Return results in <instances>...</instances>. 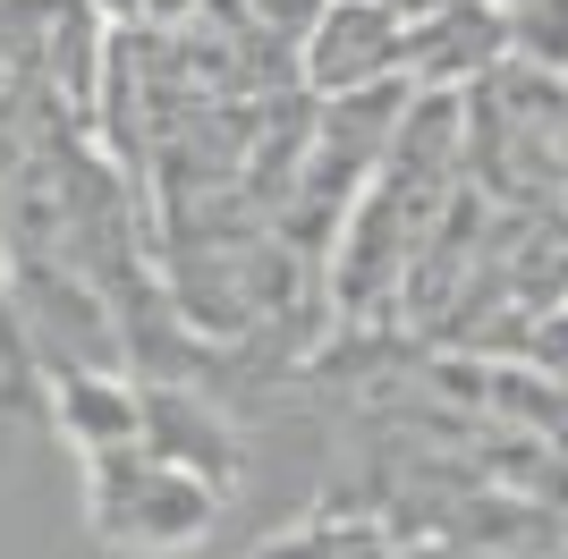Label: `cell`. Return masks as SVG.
I'll return each instance as SVG.
<instances>
[{"mask_svg": "<svg viewBox=\"0 0 568 559\" xmlns=\"http://www.w3.org/2000/svg\"><path fill=\"white\" fill-rule=\"evenodd\" d=\"M399 34L407 18L390 0H323L306 26H297V93L332 102V93H365V85H390L399 77Z\"/></svg>", "mask_w": 568, "mask_h": 559, "instance_id": "cell-2", "label": "cell"}, {"mask_svg": "<svg viewBox=\"0 0 568 559\" xmlns=\"http://www.w3.org/2000/svg\"><path fill=\"white\" fill-rule=\"evenodd\" d=\"M390 9H399V18H416V9H433V0H390Z\"/></svg>", "mask_w": 568, "mask_h": 559, "instance_id": "cell-6", "label": "cell"}, {"mask_svg": "<svg viewBox=\"0 0 568 559\" xmlns=\"http://www.w3.org/2000/svg\"><path fill=\"white\" fill-rule=\"evenodd\" d=\"M500 60H518V51H509V26L493 0H433L399 34V77L416 93H475Z\"/></svg>", "mask_w": 568, "mask_h": 559, "instance_id": "cell-3", "label": "cell"}, {"mask_svg": "<svg viewBox=\"0 0 568 559\" xmlns=\"http://www.w3.org/2000/svg\"><path fill=\"white\" fill-rule=\"evenodd\" d=\"M509 26V51L535 69H568V0H493Z\"/></svg>", "mask_w": 568, "mask_h": 559, "instance_id": "cell-5", "label": "cell"}, {"mask_svg": "<svg viewBox=\"0 0 568 559\" xmlns=\"http://www.w3.org/2000/svg\"><path fill=\"white\" fill-rule=\"evenodd\" d=\"M85 466V526L102 535V551H128V559H179L221 526V500L230 491L204 484L195 466L162 458V449H102V458H77Z\"/></svg>", "mask_w": 568, "mask_h": 559, "instance_id": "cell-1", "label": "cell"}, {"mask_svg": "<svg viewBox=\"0 0 568 559\" xmlns=\"http://www.w3.org/2000/svg\"><path fill=\"white\" fill-rule=\"evenodd\" d=\"M136 416H144V424H136L144 449H162V458L195 466V475H204V484H221V491L237 484L246 449H237L230 416H221L213 398H195L187 382H170V373H136Z\"/></svg>", "mask_w": 568, "mask_h": 559, "instance_id": "cell-4", "label": "cell"}]
</instances>
